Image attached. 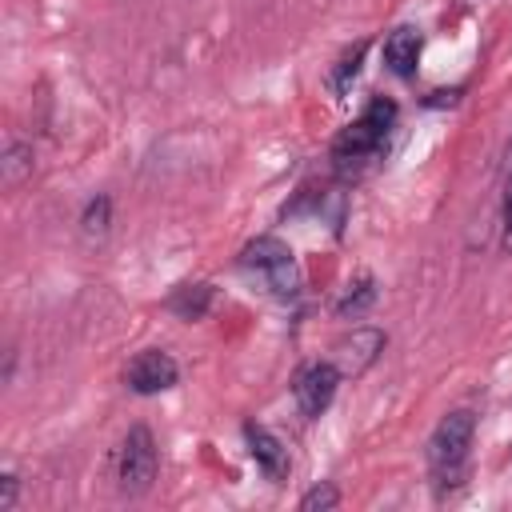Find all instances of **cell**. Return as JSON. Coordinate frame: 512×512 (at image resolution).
<instances>
[{"label": "cell", "instance_id": "cell-13", "mask_svg": "<svg viewBox=\"0 0 512 512\" xmlns=\"http://www.w3.org/2000/svg\"><path fill=\"white\" fill-rule=\"evenodd\" d=\"M0 176H4V184H8V188L24 184V180L32 176V144H24V140H12V144L4 148V160H0Z\"/></svg>", "mask_w": 512, "mask_h": 512}, {"label": "cell", "instance_id": "cell-10", "mask_svg": "<svg viewBox=\"0 0 512 512\" xmlns=\"http://www.w3.org/2000/svg\"><path fill=\"white\" fill-rule=\"evenodd\" d=\"M372 304H376V280H372V276H356V280L344 288V296L336 300V316H340V320H360Z\"/></svg>", "mask_w": 512, "mask_h": 512}, {"label": "cell", "instance_id": "cell-7", "mask_svg": "<svg viewBox=\"0 0 512 512\" xmlns=\"http://www.w3.org/2000/svg\"><path fill=\"white\" fill-rule=\"evenodd\" d=\"M244 440H248V456L256 460V468L272 480V484H284L288 472H292V456L288 448L280 444V436H272L264 424H244Z\"/></svg>", "mask_w": 512, "mask_h": 512}, {"label": "cell", "instance_id": "cell-6", "mask_svg": "<svg viewBox=\"0 0 512 512\" xmlns=\"http://www.w3.org/2000/svg\"><path fill=\"white\" fill-rule=\"evenodd\" d=\"M176 380H180V364H176L168 352H160V348L136 352V356L128 360V368H124V384H128L136 396H160V392L176 388Z\"/></svg>", "mask_w": 512, "mask_h": 512}, {"label": "cell", "instance_id": "cell-5", "mask_svg": "<svg viewBox=\"0 0 512 512\" xmlns=\"http://www.w3.org/2000/svg\"><path fill=\"white\" fill-rule=\"evenodd\" d=\"M344 372L336 368V360H316L308 368L296 372V384H292V400L300 408L304 420H316L328 412V404L336 400V388H340Z\"/></svg>", "mask_w": 512, "mask_h": 512}, {"label": "cell", "instance_id": "cell-16", "mask_svg": "<svg viewBox=\"0 0 512 512\" xmlns=\"http://www.w3.org/2000/svg\"><path fill=\"white\" fill-rule=\"evenodd\" d=\"M500 244L512 252V168L504 180V200H500Z\"/></svg>", "mask_w": 512, "mask_h": 512}, {"label": "cell", "instance_id": "cell-2", "mask_svg": "<svg viewBox=\"0 0 512 512\" xmlns=\"http://www.w3.org/2000/svg\"><path fill=\"white\" fill-rule=\"evenodd\" d=\"M240 264H244L252 276H260L264 288H268L272 296H280V300L296 296V288H300L296 252H292L284 240H276V236H256V240H248L244 252H240Z\"/></svg>", "mask_w": 512, "mask_h": 512}, {"label": "cell", "instance_id": "cell-3", "mask_svg": "<svg viewBox=\"0 0 512 512\" xmlns=\"http://www.w3.org/2000/svg\"><path fill=\"white\" fill-rule=\"evenodd\" d=\"M472 436H476V416L468 408H452L432 440H428V464H432V476L440 484L448 480H460L464 476V460H468V448H472Z\"/></svg>", "mask_w": 512, "mask_h": 512}, {"label": "cell", "instance_id": "cell-15", "mask_svg": "<svg viewBox=\"0 0 512 512\" xmlns=\"http://www.w3.org/2000/svg\"><path fill=\"white\" fill-rule=\"evenodd\" d=\"M336 504H340V488L328 484V480L312 484V488L300 496V512H328V508H336Z\"/></svg>", "mask_w": 512, "mask_h": 512}, {"label": "cell", "instance_id": "cell-11", "mask_svg": "<svg viewBox=\"0 0 512 512\" xmlns=\"http://www.w3.org/2000/svg\"><path fill=\"white\" fill-rule=\"evenodd\" d=\"M364 56H368V40H356V44L328 68V88H332L336 96H344V92L352 88V80H356L360 68H364Z\"/></svg>", "mask_w": 512, "mask_h": 512}, {"label": "cell", "instance_id": "cell-17", "mask_svg": "<svg viewBox=\"0 0 512 512\" xmlns=\"http://www.w3.org/2000/svg\"><path fill=\"white\" fill-rule=\"evenodd\" d=\"M16 496H20V476L16 472H4L0 476V512H12L16 508Z\"/></svg>", "mask_w": 512, "mask_h": 512}, {"label": "cell", "instance_id": "cell-1", "mask_svg": "<svg viewBox=\"0 0 512 512\" xmlns=\"http://www.w3.org/2000/svg\"><path fill=\"white\" fill-rule=\"evenodd\" d=\"M392 124H396V100L372 96L368 108L332 140V160H336L340 168H348V164H360V160L376 156V152L384 148Z\"/></svg>", "mask_w": 512, "mask_h": 512}, {"label": "cell", "instance_id": "cell-14", "mask_svg": "<svg viewBox=\"0 0 512 512\" xmlns=\"http://www.w3.org/2000/svg\"><path fill=\"white\" fill-rule=\"evenodd\" d=\"M108 224H112V196L96 192V196L84 204V212H80V228H84V236H104Z\"/></svg>", "mask_w": 512, "mask_h": 512}, {"label": "cell", "instance_id": "cell-9", "mask_svg": "<svg viewBox=\"0 0 512 512\" xmlns=\"http://www.w3.org/2000/svg\"><path fill=\"white\" fill-rule=\"evenodd\" d=\"M420 48H424V40H420L416 28L404 24V28L388 32V40H384V68H388L392 76H400V80L416 76V68H420Z\"/></svg>", "mask_w": 512, "mask_h": 512}, {"label": "cell", "instance_id": "cell-18", "mask_svg": "<svg viewBox=\"0 0 512 512\" xmlns=\"http://www.w3.org/2000/svg\"><path fill=\"white\" fill-rule=\"evenodd\" d=\"M508 168H512V140H508Z\"/></svg>", "mask_w": 512, "mask_h": 512}, {"label": "cell", "instance_id": "cell-8", "mask_svg": "<svg viewBox=\"0 0 512 512\" xmlns=\"http://www.w3.org/2000/svg\"><path fill=\"white\" fill-rule=\"evenodd\" d=\"M380 352H384V332L380 328H352V336H344L336 344L332 360H336V368L344 376H360V372H368L376 364Z\"/></svg>", "mask_w": 512, "mask_h": 512}, {"label": "cell", "instance_id": "cell-12", "mask_svg": "<svg viewBox=\"0 0 512 512\" xmlns=\"http://www.w3.org/2000/svg\"><path fill=\"white\" fill-rule=\"evenodd\" d=\"M212 304V284H180L168 300V308L180 316V320H200Z\"/></svg>", "mask_w": 512, "mask_h": 512}, {"label": "cell", "instance_id": "cell-4", "mask_svg": "<svg viewBox=\"0 0 512 512\" xmlns=\"http://www.w3.org/2000/svg\"><path fill=\"white\" fill-rule=\"evenodd\" d=\"M160 472V452H156V436L148 424H132L124 444H120V460H116V480L124 496H144L152 488Z\"/></svg>", "mask_w": 512, "mask_h": 512}]
</instances>
